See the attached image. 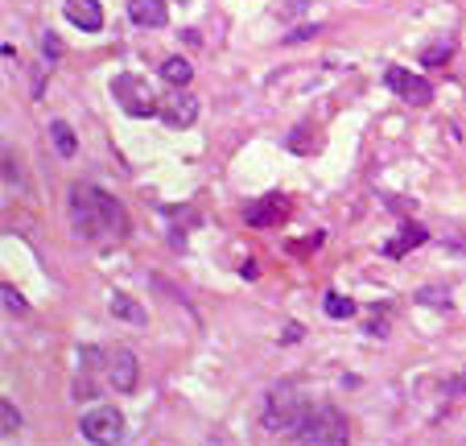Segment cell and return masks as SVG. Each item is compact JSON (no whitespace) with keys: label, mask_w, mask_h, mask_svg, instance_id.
<instances>
[{"label":"cell","mask_w":466,"mask_h":446,"mask_svg":"<svg viewBox=\"0 0 466 446\" xmlns=\"http://www.w3.org/2000/svg\"><path fill=\"white\" fill-rule=\"evenodd\" d=\"M79 430H83L87 442H120L124 438V413L112 410V405H96L79 418Z\"/></svg>","instance_id":"6"},{"label":"cell","mask_w":466,"mask_h":446,"mask_svg":"<svg viewBox=\"0 0 466 446\" xmlns=\"http://www.w3.org/2000/svg\"><path fill=\"white\" fill-rule=\"evenodd\" d=\"M17 430H21V413H17V405H12V401H0V434L12 438Z\"/></svg>","instance_id":"18"},{"label":"cell","mask_w":466,"mask_h":446,"mask_svg":"<svg viewBox=\"0 0 466 446\" xmlns=\"http://www.w3.org/2000/svg\"><path fill=\"white\" fill-rule=\"evenodd\" d=\"M108 310L116 314L120 323H128V326H144V323H149V314L141 310V301H132L128 293H120V290H112V298H108Z\"/></svg>","instance_id":"13"},{"label":"cell","mask_w":466,"mask_h":446,"mask_svg":"<svg viewBox=\"0 0 466 446\" xmlns=\"http://www.w3.org/2000/svg\"><path fill=\"white\" fill-rule=\"evenodd\" d=\"M66 219H71L74 236L87 244H96V248H112V244H120L124 231H128L124 207H120L108 191L91 186V182H74L71 186V194H66Z\"/></svg>","instance_id":"1"},{"label":"cell","mask_w":466,"mask_h":446,"mask_svg":"<svg viewBox=\"0 0 466 446\" xmlns=\"http://www.w3.org/2000/svg\"><path fill=\"white\" fill-rule=\"evenodd\" d=\"M50 141H54L58 157H74V153H79V141H74V133H71V124H66V121L50 124Z\"/></svg>","instance_id":"15"},{"label":"cell","mask_w":466,"mask_h":446,"mask_svg":"<svg viewBox=\"0 0 466 446\" xmlns=\"http://www.w3.org/2000/svg\"><path fill=\"white\" fill-rule=\"evenodd\" d=\"M425 240H430V231L421 228V223H405V228L396 231L392 240L384 244L380 253H384V256H392V261H396V256H405V253H413V248H421Z\"/></svg>","instance_id":"12"},{"label":"cell","mask_w":466,"mask_h":446,"mask_svg":"<svg viewBox=\"0 0 466 446\" xmlns=\"http://www.w3.org/2000/svg\"><path fill=\"white\" fill-rule=\"evenodd\" d=\"M306 405H310V401L301 397V388L293 385V380H276V385L264 393V413H260L264 430H273V434H293L298 422H301V413H306Z\"/></svg>","instance_id":"2"},{"label":"cell","mask_w":466,"mask_h":446,"mask_svg":"<svg viewBox=\"0 0 466 446\" xmlns=\"http://www.w3.org/2000/svg\"><path fill=\"white\" fill-rule=\"evenodd\" d=\"M104 376L116 393H132L136 388V376H141V364L128 348H108L104 351Z\"/></svg>","instance_id":"7"},{"label":"cell","mask_w":466,"mask_h":446,"mask_svg":"<svg viewBox=\"0 0 466 446\" xmlns=\"http://www.w3.org/2000/svg\"><path fill=\"white\" fill-rule=\"evenodd\" d=\"M42 54H46L50 62H58V59H62V37H58V34H46V37H42Z\"/></svg>","instance_id":"20"},{"label":"cell","mask_w":466,"mask_h":446,"mask_svg":"<svg viewBox=\"0 0 466 446\" xmlns=\"http://www.w3.org/2000/svg\"><path fill=\"white\" fill-rule=\"evenodd\" d=\"M450 253H458V256H466V236H458V240H450Z\"/></svg>","instance_id":"21"},{"label":"cell","mask_w":466,"mask_h":446,"mask_svg":"<svg viewBox=\"0 0 466 446\" xmlns=\"http://www.w3.org/2000/svg\"><path fill=\"white\" fill-rule=\"evenodd\" d=\"M161 79H166L169 87H186L194 79V67L186 59H166L161 62Z\"/></svg>","instance_id":"14"},{"label":"cell","mask_w":466,"mask_h":446,"mask_svg":"<svg viewBox=\"0 0 466 446\" xmlns=\"http://www.w3.org/2000/svg\"><path fill=\"white\" fill-rule=\"evenodd\" d=\"M450 54H454V46H450V37H446V42H430V46L421 50V62H425V67H442V62H450Z\"/></svg>","instance_id":"16"},{"label":"cell","mask_w":466,"mask_h":446,"mask_svg":"<svg viewBox=\"0 0 466 446\" xmlns=\"http://www.w3.org/2000/svg\"><path fill=\"white\" fill-rule=\"evenodd\" d=\"M112 99H116L120 108H124V116H132V121L161 116V112H157L153 91H149V83H144V79H136V74H128V71L112 79Z\"/></svg>","instance_id":"4"},{"label":"cell","mask_w":466,"mask_h":446,"mask_svg":"<svg viewBox=\"0 0 466 446\" xmlns=\"http://www.w3.org/2000/svg\"><path fill=\"white\" fill-rule=\"evenodd\" d=\"M293 438L298 442H318V446H338L347 442V418H343V410H335L330 401H318V405H306V413H301L298 430H293Z\"/></svg>","instance_id":"3"},{"label":"cell","mask_w":466,"mask_h":446,"mask_svg":"<svg viewBox=\"0 0 466 446\" xmlns=\"http://www.w3.org/2000/svg\"><path fill=\"white\" fill-rule=\"evenodd\" d=\"M161 108H166V112H161V121H166L169 129H190L194 116H198V99H190V96H169Z\"/></svg>","instance_id":"11"},{"label":"cell","mask_w":466,"mask_h":446,"mask_svg":"<svg viewBox=\"0 0 466 446\" xmlns=\"http://www.w3.org/2000/svg\"><path fill=\"white\" fill-rule=\"evenodd\" d=\"M322 310L330 314V318H351V314H355V301L343 298V293H326V298H322Z\"/></svg>","instance_id":"17"},{"label":"cell","mask_w":466,"mask_h":446,"mask_svg":"<svg viewBox=\"0 0 466 446\" xmlns=\"http://www.w3.org/2000/svg\"><path fill=\"white\" fill-rule=\"evenodd\" d=\"M384 83H388L392 96H400L405 104H413V108H430L433 104V83L413 71H405V67H388V71H384Z\"/></svg>","instance_id":"5"},{"label":"cell","mask_w":466,"mask_h":446,"mask_svg":"<svg viewBox=\"0 0 466 446\" xmlns=\"http://www.w3.org/2000/svg\"><path fill=\"white\" fill-rule=\"evenodd\" d=\"M62 12H66V21H71L74 29H83V34H99V29H104V9H99V0H66Z\"/></svg>","instance_id":"9"},{"label":"cell","mask_w":466,"mask_h":446,"mask_svg":"<svg viewBox=\"0 0 466 446\" xmlns=\"http://www.w3.org/2000/svg\"><path fill=\"white\" fill-rule=\"evenodd\" d=\"M0 298H4V310L9 314H25V298L12 286H0Z\"/></svg>","instance_id":"19"},{"label":"cell","mask_w":466,"mask_h":446,"mask_svg":"<svg viewBox=\"0 0 466 446\" xmlns=\"http://www.w3.org/2000/svg\"><path fill=\"white\" fill-rule=\"evenodd\" d=\"M128 17L141 29H166L169 21V4L166 0H128Z\"/></svg>","instance_id":"10"},{"label":"cell","mask_w":466,"mask_h":446,"mask_svg":"<svg viewBox=\"0 0 466 446\" xmlns=\"http://www.w3.org/2000/svg\"><path fill=\"white\" fill-rule=\"evenodd\" d=\"M239 215H244L248 228H276V223H285V219H289V199H285V194H264V199L244 203Z\"/></svg>","instance_id":"8"}]
</instances>
